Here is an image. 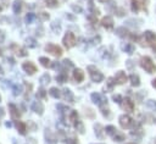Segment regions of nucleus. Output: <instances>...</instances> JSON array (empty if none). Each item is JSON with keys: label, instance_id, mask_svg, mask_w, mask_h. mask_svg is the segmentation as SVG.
<instances>
[{"label": "nucleus", "instance_id": "nucleus-1", "mask_svg": "<svg viewBox=\"0 0 156 144\" xmlns=\"http://www.w3.org/2000/svg\"><path fill=\"white\" fill-rule=\"evenodd\" d=\"M140 66H141V68L145 70L147 73H154V72H156V65H155V62L152 61V59L149 57V56H143V57L140 59Z\"/></svg>", "mask_w": 156, "mask_h": 144}, {"label": "nucleus", "instance_id": "nucleus-2", "mask_svg": "<svg viewBox=\"0 0 156 144\" xmlns=\"http://www.w3.org/2000/svg\"><path fill=\"white\" fill-rule=\"evenodd\" d=\"M144 38H145L147 45H151L154 49L156 48V34H155L154 32L146 31V32L144 33Z\"/></svg>", "mask_w": 156, "mask_h": 144}, {"label": "nucleus", "instance_id": "nucleus-3", "mask_svg": "<svg viewBox=\"0 0 156 144\" xmlns=\"http://www.w3.org/2000/svg\"><path fill=\"white\" fill-rule=\"evenodd\" d=\"M119 124L122 128H130L133 126V120L128 115H122L119 116Z\"/></svg>", "mask_w": 156, "mask_h": 144}, {"label": "nucleus", "instance_id": "nucleus-4", "mask_svg": "<svg viewBox=\"0 0 156 144\" xmlns=\"http://www.w3.org/2000/svg\"><path fill=\"white\" fill-rule=\"evenodd\" d=\"M76 37H74V34L73 33H67L66 35H65V38H63V44L67 46V48H72V46H74L76 45Z\"/></svg>", "mask_w": 156, "mask_h": 144}, {"label": "nucleus", "instance_id": "nucleus-5", "mask_svg": "<svg viewBox=\"0 0 156 144\" xmlns=\"http://www.w3.org/2000/svg\"><path fill=\"white\" fill-rule=\"evenodd\" d=\"M89 70H90V71H93V72H90V77H91V79H93V82L99 83V82H101V81L104 79L102 73H101V72H99L98 70H95L93 66H90V67H89Z\"/></svg>", "mask_w": 156, "mask_h": 144}, {"label": "nucleus", "instance_id": "nucleus-6", "mask_svg": "<svg viewBox=\"0 0 156 144\" xmlns=\"http://www.w3.org/2000/svg\"><path fill=\"white\" fill-rule=\"evenodd\" d=\"M122 107L127 112H133L134 111V103L129 98H126V99L122 100Z\"/></svg>", "mask_w": 156, "mask_h": 144}, {"label": "nucleus", "instance_id": "nucleus-7", "mask_svg": "<svg viewBox=\"0 0 156 144\" xmlns=\"http://www.w3.org/2000/svg\"><path fill=\"white\" fill-rule=\"evenodd\" d=\"M46 51H49L50 54L56 55V56H60V55L62 54V49H61L60 46L55 45V44H49V45L46 46Z\"/></svg>", "mask_w": 156, "mask_h": 144}, {"label": "nucleus", "instance_id": "nucleus-8", "mask_svg": "<svg viewBox=\"0 0 156 144\" xmlns=\"http://www.w3.org/2000/svg\"><path fill=\"white\" fill-rule=\"evenodd\" d=\"M127 79H128V77L123 71H118L115 76V81H116L115 83H117V84H123L127 82Z\"/></svg>", "mask_w": 156, "mask_h": 144}, {"label": "nucleus", "instance_id": "nucleus-9", "mask_svg": "<svg viewBox=\"0 0 156 144\" xmlns=\"http://www.w3.org/2000/svg\"><path fill=\"white\" fill-rule=\"evenodd\" d=\"M101 23H102V26H104L106 29H111V28L113 27V20H112V17H110V16L104 17L102 21H101Z\"/></svg>", "mask_w": 156, "mask_h": 144}, {"label": "nucleus", "instance_id": "nucleus-10", "mask_svg": "<svg viewBox=\"0 0 156 144\" xmlns=\"http://www.w3.org/2000/svg\"><path fill=\"white\" fill-rule=\"evenodd\" d=\"M122 50L126 51L128 55H132L134 51H135V46L132 44V43H126V44H122Z\"/></svg>", "mask_w": 156, "mask_h": 144}, {"label": "nucleus", "instance_id": "nucleus-11", "mask_svg": "<svg viewBox=\"0 0 156 144\" xmlns=\"http://www.w3.org/2000/svg\"><path fill=\"white\" fill-rule=\"evenodd\" d=\"M116 33H117V35H119L121 38L130 37V33H129V31H128L126 27H118V28L116 29Z\"/></svg>", "mask_w": 156, "mask_h": 144}, {"label": "nucleus", "instance_id": "nucleus-12", "mask_svg": "<svg viewBox=\"0 0 156 144\" xmlns=\"http://www.w3.org/2000/svg\"><path fill=\"white\" fill-rule=\"evenodd\" d=\"M129 81H130L132 87H139V85H140V78H139V76L135 74V73H132V74L129 76Z\"/></svg>", "mask_w": 156, "mask_h": 144}, {"label": "nucleus", "instance_id": "nucleus-13", "mask_svg": "<svg viewBox=\"0 0 156 144\" xmlns=\"http://www.w3.org/2000/svg\"><path fill=\"white\" fill-rule=\"evenodd\" d=\"M91 99H93V101L95 103V104H101V103H106L107 101V99L106 98H104L102 95H100V94H91Z\"/></svg>", "mask_w": 156, "mask_h": 144}, {"label": "nucleus", "instance_id": "nucleus-14", "mask_svg": "<svg viewBox=\"0 0 156 144\" xmlns=\"http://www.w3.org/2000/svg\"><path fill=\"white\" fill-rule=\"evenodd\" d=\"M74 79L77 81V82H82L83 79H84V73H83V71L82 70H76L74 71Z\"/></svg>", "mask_w": 156, "mask_h": 144}, {"label": "nucleus", "instance_id": "nucleus-15", "mask_svg": "<svg viewBox=\"0 0 156 144\" xmlns=\"http://www.w3.org/2000/svg\"><path fill=\"white\" fill-rule=\"evenodd\" d=\"M143 131H141V128H138V129H134V131H132L130 132V135L132 137H135V138H138V139H140L141 137H143Z\"/></svg>", "mask_w": 156, "mask_h": 144}, {"label": "nucleus", "instance_id": "nucleus-16", "mask_svg": "<svg viewBox=\"0 0 156 144\" xmlns=\"http://www.w3.org/2000/svg\"><path fill=\"white\" fill-rule=\"evenodd\" d=\"M130 7H132V11H133L134 13H136V12L139 11V9H140V6H139V1H138V0H132Z\"/></svg>", "mask_w": 156, "mask_h": 144}, {"label": "nucleus", "instance_id": "nucleus-17", "mask_svg": "<svg viewBox=\"0 0 156 144\" xmlns=\"http://www.w3.org/2000/svg\"><path fill=\"white\" fill-rule=\"evenodd\" d=\"M106 87H105V90H107V92H111L112 89H113V87H115V82L112 81V78H108L107 79V82H106Z\"/></svg>", "mask_w": 156, "mask_h": 144}, {"label": "nucleus", "instance_id": "nucleus-18", "mask_svg": "<svg viewBox=\"0 0 156 144\" xmlns=\"http://www.w3.org/2000/svg\"><path fill=\"white\" fill-rule=\"evenodd\" d=\"M95 133H96V135L99 137V138H102L104 137V134H102V126L101 124H96L95 126Z\"/></svg>", "mask_w": 156, "mask_h": 144}, {"label": "nucleus", "instance_id": "nucleus-19", "mask_svg": "<svg viewBox=\"0 0 156 144\" xmlns=\"http://www.w3.org/2000/svg\"><path fill=\"white\" fill-rule=\"evenodd\" d=\"M146 106H147L150 110L156 111V101H155V100H147V101H146Z\"/></svg>", "mask_w": 156, "mask_h": 144}, {"label": "nucleus", "instance_id": "nucleus-20", "mask_svg": "<svg viewBox=\"0 0 156 144\" xmlns=\"http://www.w3.org/2000/svg\"><path fill=\"white\" fill-rule=\"evenodd\" d=\"M23 67H24L29 73H34V72H35V66H34V65H32V63H28V65L26 63Z\"/></svg>", "mask_w": 156, "mask_h": 144}, {"label": "nucleus", "instance_id": "nucleus-21", "mask_svg": "<svg viewBox=\"0 0 156 144\" xmlns=\"http://www.w3.org/2000/svg\"><path fill=\"white\" fill-rule=\"evenodd\" d=\"M117 132V129L113 127V126H107L106 127V133L110 134V135H115V133Z\"/></svg>", "mask_w": 156, "mask_h": 144}, {"label": "nucleus", "instance_id": "nucleus-22", "mask_svg": "<svg viewBox=\"0 0 156 144\" xmlns=\"http://www.w3.org/2000/svg\"><path fill=\"white\" fill-rule=\"evenodd\" d=\"M113 139H115V142H122V140H124V134L116 132L115 135H113Z\"/></svg>", "mask_w": 156, "mask_h": 144}, {"label": "nucleus", "instance_id": "nucleus-23", "mask_svg": "<svg viewBox=\"0 0 156 144\" xmlns=\"http://www.w3.org/2000/svg\"><path fill=\"white\" fill-rule=\"evenodd\" d=\"M50 94H51L54 98H58V96H60V93H58V89H57V88H51V89H50Z\"/></svg>", "mask_w": 156, "mask_h": 144}, {"label": "nucleus", "instance_id": "nucleus-24", "mask_svg": "<svg viewBox=\"0 0 156 144\" xmlns=\"http://www.w3.org/2000/svg\"><path fill=\"white\" fill-rule=\"evenodd\" d=\"M126 66H127L129 70H133V68H134V62H133L132 60H127V61H126Z\"/></svg>", "mask_w": 156, "mask_h": 144}, {"label": "nucleus", "instance_id": "nucleus-25", "mask_svg": "<svg viewBox=\"0 0 156 144\" xmlns=\"http://www.w3.org/2000/svg\"><path fill=\"white\" fill-rule=\"evenodd\" d=\"M65 98H66V99H69L71 101L73 100V96H72V94H71V92H69L68 89L65 90Z\"/></svg>", "mask_w": 156, "mask_h": 144}, {"label": "nucleus", "instance_id": "nucleus-26", "mask_svg": "<svg viewBox=\"0 0 156 144\" xmlns=\"http://www.w3.org/2000/svg\"><path fill=\"white\" fill-rule=\"evenodd\" d=\"M112 99L115 100V103H118V104H119V103H122V100H123V99H122V96H121L119 94L113 95V98H112Z\"/></svg>", "mask_w": 156, "mask_h": 144}, {"label": "nucleus", "instance_id": "nucleus-27", "mask_svg": "<svg viewBox=\"0 0 156 144\" xmlns=\"http://www.w3.org/2000/svg\"><path fill=\"white\" fill-rule=\"evenodd\" d=\"M46 2H48V5H49L50 7H55V6L57 5V1H56V0H46Z\"/></svg>", "mask_w": 156, "mask_h": 144}, {"label": "nucleus", "instance_id": "nucleus-28", "mask_svg": "<svg viewBox=\"0 0 156 144\" xmlns=\"http://www.w3.org/2000/svg\"><path fill=\"white\" fill-rule=\"evenodd\" d=\"M56 79H57L60 83H65V81L67 79V77H66V76H58V77H56Z\"/></svg>", "mask_w": 156, "mask_h": 144}, {"label": "nucleus", "instance_id": "nucleus-29", "mask_svg": "<svg viewBox=\"0 0 156 144\" xmlns=\"http://www.w3.org/2000/svg\"><path fill=\"white\" fill-rule=\"evenodd\" d=\"M40 61H41V63H43L44 66H48V65H49V62H50V61H49V59H46V57H41V59H40Z\"/></svg>", "mask_w": 156, "mask_h": 144}, {"label": "nucleus", "instance_id": "nucleus-30", "mask_svg": "<svg viewBox=\"0 0 156 144\" xmlns=\"http://www.w3.org/2000/svg\"><path fill=\"white\" fill-rule=\"evenodd\" d=\"M124 13H126V11H124L123 9H119V10L117 11V16H119V17H121V16H123Z\"/></svg>", "mask_w": 156, "mask_h": 144}, {"label": "nucleus", "instance_id": "nucleus-31", "mask_svg": "<svg viewBox=\"0 0 156 144\" xmlns=\"http://www.w3.org/2000/svg\"><path fill=\"white\" fill-rule=\"evenodd\" d=\"M151 85H152L154 88H156V78H155V79H154V81L151 82Z\"/></svg>", "mask_w": 156, "mask_h": 144}, {"label": "nucleus", "instance_id": "nucleus-32", "mask_svg": "<svg viewBox=\"0 0 156 144\" xmlns=\"http://www.w3.org/2000/svg\"><path fill=\"white\" fill-rule=\"evenodd\" d=\"M99 1H100V2H106L107 0H99Z\"/></svg>", "mask_w": 156, "mask_h": 144}, {"label": "nucleus", "instance_id": "nucleus-33", "mask_svg": "<svg viewBox=\"0 0 156 144\" xmlns=\"http://www.w3.org/2000/svg\"><path fill=\"white\" fill-rule=\"evenodd\" d=\"M128 144H134V143H128Z\"/></svg>", "mask_w": 156, "mask_h": 144}]
</instances>
